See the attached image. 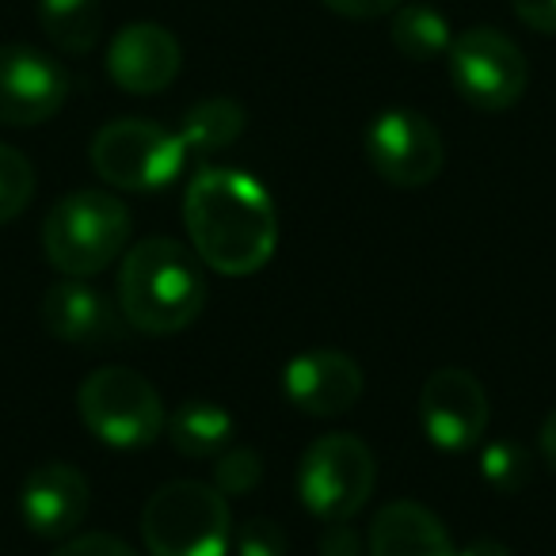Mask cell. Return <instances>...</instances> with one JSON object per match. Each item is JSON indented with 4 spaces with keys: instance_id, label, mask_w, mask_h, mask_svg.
I'll list each match as a JSON object with an SVG mask.
<instances>
[{
    "instance_id": "cell-1",
    "label": "cell",
    "mask_w": 556,
    "mask_h": 556,
    "mask_svg": "<svg viewBox=\"0 0 556 556\" xmlns=\"http://www.w3.org/2000/svg\"><path fill=\"white\" fill-rule=\"evenodd\" d=\"M184 225L191 252L229 278L255 275L278 248V210L267 187L237 168H199L187 179Z\"/></svg>"
},
{
    "instance_id": "cell-2",
    "label": "cell",
    "mask_w": 556,
    "mask_h": 556,
    "mask_svg": "<svg viewBox=\"0 0 556 556\" xmlns=\"http://www.w3.org/2000/svg\"><path fill=\"white\" fill-rule=\"evenodd\" d=\"M202 260L172 237L138 240L118 263V309L146 336H176L199 320L206 305Z\"/></svg>"
},
{
    "instance_id": "cell-3",
    "label": "cell",
    "mask_w": 556,
    "mask_h": 556,
    "mask_svg": "<svg viewBox=\"0 0 556 556\" xmlns=\"http://www.w3.org/2000/svg\"><path fill=\"white\" fill-rule=\"evenodd\" d=\"M134 217L118 194L73 191L42 222V252L65 278H92L126 252Z\"/></svg>"
},
{
    "instance_id": "cell-4",
    "label": "cell",
    "mask_w": 556,
    "mask_h": 556,
    "mask_svg": "<svg viewBox=\"0 0 556 556\" xmlns=\"http://www.w3.org/2000/svg\"><path fill=\"white\" fill-rule=\"evenodd\" d=\"M141 541L149 556H225L232 545L229 500L214 484L172 480L149 495Z\"/></svg>"
},
{
    "instance_id": "cell-5",
    "label": "cell",
    "mask_w": 556,
    "mask_h": 556,
    "mask_svg": "<svg viewBox=\"0 0 556 556\" xmlns=\"http://www.w3.org/2000/svg\"><path fill=\"white\" fill-rule=\"evenodd\" d=\"M85 427L111 450H146L164 431V401L130 366H100L77 389Z\"/></svg>"
},
{
    "instance_id": "cell-6",
    "label": "cell",
    "mask_w": 556,
    "mask_h": 556,
    "mask_svg": "<svg viewBox=\"0 0 556 556\" xmlns=\"http://www.w3.org/2000/svg\"><path fill=\"white\" fill-rule=\"evenodd\" d=\"M96 176L115 191L149 194L168 187L184 172L187 146L168 126L149 118H115L88 146Z\"/></svg>"
},
{
    "instance_id": "cell-7",
    "label": "cell",
    "mask_w": 556,
    "mask_h": 556,
    "mask_svg": "<svg viewBox=\"0 0 556 556\" xmlns=\"http://www.w3.org/2000/svg\"><path fill=\"white\" fill-rule=\"evenodd\" d=\"M378 462L358 434H320L298 465V495L320 522H351L374 495Z\"/></svg>"
},
{
    "instance_id": "cell-8",
    "label": "cell",
    "mask_w": 556,
    "mask_h": 556,
    "mask_svg": "<svg viewBox=\"0 0 556 556\" xmlns=\"http://www.w3.org/2000/svg\"><path fill=\"white\" fill-rule=\"evenodd\" d=\"M457 96L477 111H507L522 100L530 65L526 54L495 27H469L446 54Z\"/></svg>"
},
{
    "instance_id": "cell-9",
    "label": "cell",
    "mask_w": 556,
    "mask_h": 556,
    "mask_svg": "<svg viewBox=\"0 0 556 556\" xmlns=\"http://www.w3.org/2000/svg\"><path fill=\"white\" fill-rule=\"evenodd\" d=\"M366 161L386 184L416 191L439 179L446 146L427 115L412 108H389L366 126Z\"/></svg>"
},
{
    "instance_id": "cell-10",
    "label": "cell",
    "mask_w": 556,
    "mask_h": 556,
    "mask_svg": "<svg viewBox=\"0 0 556 556\" xmlns=\"http://www.w3.org/2000/svg\"><path fill=\"white\" fill-rule=\"evenodd\" d=\"M488 419H492V404H488L484 386L477 374L462 366L434 370L419 389V427L427 442L446 454L477 446L488 431Z\"/></svg>"
},
{
    "instance_id": "cell-11",
    "label": "cell",
    "mask_w": 556,
    "mask_h": 556,
    "mask_svg": "<svg viewBox=\"0 0 556 556\" xmlns=\"http://www.w3.org/2000/svg\"><path fill=\"white\" fill-rule=\"evenodd\" d=\"M70 100V73L24 42L0 47V126H39Z\"/></svg>"
},
{
    "instance_id": "cell-12",
    "label": "cell",
    "mask_w": 556,
    "mask_h": 556,
    "mask_svg": "<svg viewBox=\"0 0 556 556\" xmlns=\"http://www.w3.org/2000/svg\"><path fill=\"white\" fill-rule=\"evenodd\" d=\"M42 325L54 340L85 351H108L126 336V317L88 278H58L42 290Z\"/></svg>"
},
{
    "instance_id": "cell-13",
    "label": "cell",
    "mask_w": 556,
    "mask_h": 556,
    "mask_svg": "<svg viewBox=\"0 0 556 556\" xmlns=\"http://www.w3.org/2000/svg\"><path fill=\"white\" fill-rule=\"evenodd\" d=\"M282 389H287L290 404L298 412L317 419H332L358 404V396H363V370L343 351L313 348L287 363Z\"/></svg>"
},
{
    "instance_id": "cell-14",
    "label": "cell",
    "mask_w": 556,
    "mask_h": 556,
    "mask_svg": "<svg viewBox=\"0 0 556 556\" xmlns=\"http://www.w3.org/2000/svg\"><path fill=\"white\" fill-rule=\"evenodd\" d=\"M92 507V488L85 472L70 462H47L24 480L20 492V515L35 538L65 541L80 530Z\"/></svg>"
},
{
    "instance_id": "cell-15",
    "label": "cell",
    "mask_w": 556,
    "mask_h": 556,
    "mask_svg": "<svg viewBox=\"0 0 556 556\" xmlns=\"http://www.w3.org/2000/svg\"><path fill=\"white\" fill-rule=\"evenodd\" d=\"M179 65H184L179 39L161 24H130L108 47L111 80L130 96H156L172 88Z\"/></svg>"
},
{
    "instance_id": "cell-16",
    "label": "cell",
    "mask_w": 556,
    "mask_h": 556,
    "mask_svg": "<svg viewBox=\"0 0 556 556\" xmlns=\"http://www.w3.org/2000/svg\"><path fill=\"white\" fill-rule=\"evenodd\" d=\"M370 556H457V545L434 510L393 500L370 522Z\"/></svg>"
},
{
    "instance_id": "cell-17",
    "label": "cell",
    "mask_w": 556,
    "mask_h": 556,
    "mask_svg": "<svg viewBox=\"0 0 556 556\" xmlns=\"http://www.w3.org/2000/svg\"><path fill=\"white\" fill-rule=\"evenodd\" d=\"M164 427H168L176 454L194 457V462L217 457L232 442V431H237L229 408H222L214 401H184Z\"/></svg>"
},
{
    "instance_id": "cell-18",
    "label": "cell",
    "mask_w": 556,
    "mask_h": 556,
    "mask_svg": "<svg viewBox=\"0 0 556 556\" xmlns=\"http://www.w3.org/2000/svg\"><path fill=\"white\" fill-rule=\"evenodd\" d=\"M244 126L248 111L229 96H214V100H199L194 108H187L176 134L187 146V156H214L229 149L244 134Z\"/></svg>"
},
{
    "instance_id": "cell-19",
    "label": "cell",
    "mask_w": 556,
    "mask_h": 556,
    "mask_svg": "<svg viewBox=\"0 0 556 556\" xmlns=\"http://www.w3.org/2000/svg\"><path fill=\"white\" fill-rule=\"evenodd\" d=\"M39 27L62 54H88L103 31L100 0H39Z\"/></svg>"
},
{
    "instance_id": "cell-20",
    "label": "cell",
    "mask_w": 556,
    "mask_h": 556,
    "mask_svg": "<svg viewBox=\"0 0 556 556\" xmlns=\"http://www.w3.org/2000/svg\"><path fill=\"white\" fill-rule=\"evenodd\" d=\"M389 39L401 50L408 62H434V58H446L454 47V31H450V20L442 16L431 4H401L393 12V27H389Z\"/></svg>"
},
{
    "instance_id": "cell-21",
    "label": "cell",
    "mask_w": 556,
    "mask_h": 556,
    "mask_svg": "<svg viewBox=\"0 0 556 556\" xmlns=\"http://www.w3.org/2000/svg\"><path fill=\"white\" fill-rule=\"evenodd\" d=\"M480 477L503 495H515L530 484L533 477V454L522 446V442H510V439H500V442H488L480 450Z\"/></svg>"
},
{
    "instance_id": "cell-22",
    "label": "cell",
    "mask_w": 556,
    "mask_h": 556,
    "mask_svg": "<svg viewBox=\"0 0 556 556\" xmlns=\"http://www.w3.org/2000/svg\"><path fill=\"white\" fill-rule=\"evenodd\" d=\"M35 199V164L16 146L0 141V225H9Z\"/></svg>"
},
{
    "instance_id": "cell-23",
    "label": "cell",
    "mask_w": 556,
    "mask_h": 556,
    "mask_svg": "<svg viewBox=\"0 0 556 556\" xmlns=\"http://www.w3.org/2000/svg\"><path fill=\"white\" fill-rule=\"evenodd\" d=\"M263 480V457L252 446H225L214 462V488L222 495H248Z\"/></svg>"
},
{
    "instance_id": "cell-24",
    "label": "cell",
    "mask_w": 556,
    "mask_h": 556,
    "mask_svg": "<svg viewBox=\"0 0 556 556\" xmlns=\"http://www.w3.org/2000/svg\"><path fill=\"white\" fill-rule=\"evenodd\" d=\"M232 545H237V556H287V533L278 522L255 515L240 526Z\"/></svg>"
},
{
    "instance_id": "cell-25",
    "label": "cell",
    "mask_w": 556,
    "mask_h": 556,
    "mask_svg": "<svg viewBox=\"0 0 556 556\" xmlns=\"http://www.w3.org/2000/svg\"><path fill=\"white\" fill-rule=\"evenodd\" d=\"M54 556H138L123 538L115 533H73Z\"/></svg>"
},
{
    "instance_id": "cell-26",
    "label": "cell",
    "mask_w": 556,
    "mask_h": 556,
    "mask_svg": "<svg viewBox=\"0 0 556 556\" xmlns=\"http://www.w3.org/2000/svg\"><path fill=\"white\" fill-rule=\"evenodd\" d=\"M363 533L351 522H325V533H320V556H363Z\"/></svg>"
},
{
    "instance_id": "cell-27",
    "label": "cell",
    "mask_w": 556,
    "mask_h": 556,
    "mask_svg": "<svg viewBox=\"0 0 556 556\" xmlns=\"http://www.w3.org/2000/svg\"><path fill=\"white\" fill-rule=\"evenodd\" d=\"M510 9L530 31L556 35V0H510Z\"/></svg>"
},
{
    "instance_id": "cell-28",
    "label": "cell",
    "mask_w": 556,
    "mask_h": 556,
    "mask_svg": "<svg viewBox=\"0 0 556 556\" xmlns=\"http://www.w3.org/2000/svg\"><path fill=\"white\" fill-rule=\"evenodd\" d=\"M325 9H332L343 20H378L389 16L404 4V0H320Z\"/></svg>"
},
{
    "instance_id": "cell-29",
    "label": "cell",
    "mask_w": 556,
    "mask_h": 556,
    "mask_svg": "<svg viewBox=\"0 0 556 556\" xmlns=\"http://www.w3.org/2000/svg\"><path fill=\"white\" fill-rule=\"evenodd\" d=\"M538 450H541V457H545V465L556 472V408L545 416V424H541V431H538Z\"/></svg>"
},
{
    "instance_id": "cell-30",
    "label": "cell",
    "mask_w": 556,
    "mask_h": 556,
    "mask_svg": "<svg viewBox=\"0 0 556 556\" xmlns=\"http://www.w3.org/2000/svg\"><path fill=\"white\" fill-rule=\"evenodd\" d=\"M457 556H510L507 545H500V541H472V545L457 548Z\"/></svg>"
}]
</instances>
